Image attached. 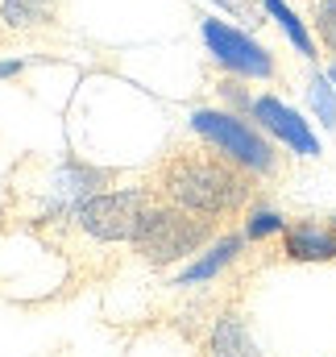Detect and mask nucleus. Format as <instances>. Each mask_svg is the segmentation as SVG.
<instances>
[{
  "label": "nucleus",
  "mask_w": 336,
  "mask_h": 357,
  "mask_svg": "<svg viewBox=\"0 0 336 357\" xmlns=\"http://www.w3.org/2000/svg\"><path fill=\"white\" fill-rule=\"evenodd\" d=\"M312 25L320 33V42L336 54V0H316V13H312Z\"/></svg>",
  "instance_id": "nucleus-15"
},
{
  "label": "nucleus",
  "mask_w": 336,
  "mask_h": 357,
  "mask_svg": "<svg viewBox=\"0 0 336 357\" xmlns=\"http://www.w3.org/2000/svg\"><path fill=\"white\" fill-rule=\"evenodd\" d=\"M191 129L199 137H208L216 146V154H224L229 162H237L241 171L250 175H270L274 171V150L270 142L253 129L250 121H241L237 112H224V108H199L191 112Z\"/></svg>",
  "instance_id": "nucleus-3"
},
{
  "label": "nucleus",
  "mask_w": 336,
  "mask_h": 357,
  "mask_svg": "<svg viewBox=\"0 0 336 357\" xmlns=\"http://www.w3.org/2000/svg\"><path fill=\"white\" fill-rule=\"evenodd\" d=\"M21 67H25L21 59H8V63H0V79H8V75H17Z\"/></svg>",
  "instance_id": "nucleus-17"
},
{
  "label": "nucleus",
  "mask_w": 336,
  "mask_h": 357,
  "mask_svg": "<svg viewBox=\"0 0 336 357\" xmlns=\"http://www.w3.org/2000/svg\"><path fill=\"white\" fill-rule=\"evenodd\" d=\"M208 237H212V216L170 204V208H150V216L133 237V250L150 266H170L178 258H191Z\"/></svg>",
  "instance_id": "nucleus-2"
},
{
  "label": "nucleus",
  "mask_w": 336,
  "mask_h": 357,
  "mask_svg": "<svg viewBox=\"0 0 336 357\" xmlns=\"http://www.w3.org/2000/svg\"><path fill=\"white\" fill-rule=\"evenodd\" d=\"M241 245H245V233H229V237H220V241H216L204 258H195L191 266L174 278V287H191V282H208V278H216L220 270H224L233 258H237V254H241Z\"/></svg>",
  "instance_id": "nucleus-9"
},
{
  "label": "nucleus",
  "mask_w": 336,
  "mask_h": 357,
  "mask_svg": "<svg viewBox=\"0 0 336 357\" xmlns=\"http://www.w3.org/2000/svg\"><path fill=\"white\" fill-rule=\"evenodd\" d=\"M333 225H336V216H333Z\"/></svg>",
  "instance_id": "nucleus-19"
},
{
  "label": "nucleus",
  "mask_w": 336,
  "mask_h": 357,
  "mask_svg": "<svg viewBox=\"0 0 336 357\" xmlns=\"http://www.w3.org/2000/svg\"><path fill=\"white\" fill-rule=\"evenodd\" d=\"M208 349H212V357H261L257 345H253V337H250V328H245V320L237 312H229V316L216 320Z\"/></svg>",
  "instance_id": "nucleus-10"
},
{
  "label": "nucleus",
  "mask_w": 336,
  "mask_h": 357,
  "mask_svg": "<svg viewBox=\"0 0 336 357\" xmlns=\"http://www.w3.org/2000/svg\"><path fill=\"white\" fill-rule=\"evenodd\" d=\"M261 8L282 25V33L295 42V50H299L303 59H316V42H312V33H307V25L299 21V13H295V8H287L282 0H261Z\"/></svg>",
  "instance_id": "nucleus-12"
},
{
  "label": "nucleus",
  "mask_w": 336,
  "mask_h": 357,
  "mask_svg": "<svg viewBox=\"0 0 336 357\" xmlns=\"http://www.w3.org/2000/svg\"><path fill=\"white\" fill-rule=\"evenodd\" d=\"M104 183L100 171H91V167H75V162H67L59 175L50 178V216H59V212H79V204L91 199V191Z\"/></svg>",
  "instance_id": "nucleus-7"
},
{
  "label": "nucleus",
  "mask_w": 336,
  "mask_h": 357,
  "mask_svg": "<svg viewBox=\"0 0 336 357\" xmlns=\"http://www.w3.org/2000/svg\"><path fill=\"white\" fill-rule=\"evenodd\" d=\"M150 191L146 187H129V191H104L79 204L75 220L79 229L91 233L96 241H133L142 220L150 216Z\"/></svg>",
  "instance_id": "nucleus-4"
},
{
  "label": "nucleus",
  "mask_w": 336,
  "mask_h": 357,
  "mask_svg": "<svg viewBox=\"0 0 336 357\" xmlns=\"http://www.w3.org/2000/svg\"><path fill=\"white\" fill-rule=\"evenodd\" d=\"M270 233H287V220H282L278 212H270V208H253L250 220H245V237H250V241H261V237H270Z\"/></svg>",
  "instance_id": "nucleus-14"
},
{
  "label": "nucleus",
  "mask_w": 336,
  "mask_h": 357,
  "mask_svg": "<svg viewBox=\"0 0 336 357\" xmlns=\"http://www.w3.org/2000/svg\"><path fill=\"white\" fill-rule=\"evenodd\" d=\"M54 13V0H0V21L8 29H38Z\"/></svg>",
  "instance_id": "nucleus-11"
},
{
  "label": "nucleus",
  "mask_w": 336,
  "mask_h": 357,
  "mask_svg": "<svg viewBox=\"0 0 336 357\" xmlns=\"http://www.w3.org/2000/svg\"><path fill=\"white\" fill-rule=\"evenodd\" d=\"M250 116L270 133V137H278L287 150H295V154H303V158H316V154H320V142H316L312 125H307L291 104H282L278 96H257L253 108H250Z\"/></svg>",
  "instance_id": "nucleus-6"
},
{
  "label": "nucleus",
  "mask_w": 336,
  "mask_h": 357,
  "mask_svg": "<svg viewBox=\"0 0 336 357\" xmlns=\"http://www.w3.org/2000/svg\"><path fill=\"white\" fill-rule=\"evenodd\" d=\"M199 33H204L208 50H212V59L220 67H229V71H237L245 79H270L274 75V54L261 42H253L250 33H241V29L216 21V17H204Z\"/></svg>",
  "instance_id": "nucleus-5"
},
{
  "label": "nucleus",
  "mask_w": 336,
  "mask_h": 357,
  "mask_svg": "<svg viewBox=\"0 0 336 357\" xmlns=\"http://www.w3.org/2000/svg\"><path fill=\"white\" fill-rule=\"evenodd\" d=\"M208 4H216V8H224V13H237V17H250L253 13L250 0H208Z\"/></svg>",
  "instance_id": "nucleus-16"
},
{
  "label": "nucleus",
  "mask_w": 336,
  "mask_h": 357,
  "mask_svg": "<svg viewBox=\"0 0 336 357\" xmlns=\"http://www.w3.org/2000/svg\"><path fill=\"white\" fill-rule=\"evenodd\" d=\"M328 79H333V84H336V63H333V67H328Z\"/></svg>",
  "instance_id": "nucleus-18"
},
{
  "label": "nucleus",
  "mask_w": 336,
  "mask_h": 357,
  "mask_svg": "<svg viewBox=\"0 0 336 357\" xmlns=\"http://www.w3.org/2000/svg\"><path fill=\"white\" fill-rule=\"evenodd\" d=\"M287 258L295 262H333L336 258V225H291L287 229Z\"/></svg>",
  "instance_id": "nucleus-8"
},
{
  "label": "nucleus",
  "mask_w": 336,
  "mask_h": 357,
  "mask_svg": "<svg viewBox=\"0 0 336 357\" xmlns=\"http://www.w3.org/2000/svg\"><path fill=\"white\" fill-rule=\"evenodd\" d=\"M162 191L170 204L199 216H229L250 199V171L229 158H191L178 154L162 167Z\"/></svg>",
  "instance_id": "nucleus-1"
},
{
  "label": "nucleus",
  "mask_w": 336,
  "mask_h": 357,
  "mask_svg": "<svg viewBox=\"0 0 336 357\" xmlns=\"http://www.w3.org/2000/svg\"><path fill=\"white\" fill-rule=\"evenodd\" d=\"M307 100H312V112L320 116V125L324 129H336V84L328 75H312V84H307Z\"/></svg>",
  "instance_id": "nucleus-13"
}]
</instances>
